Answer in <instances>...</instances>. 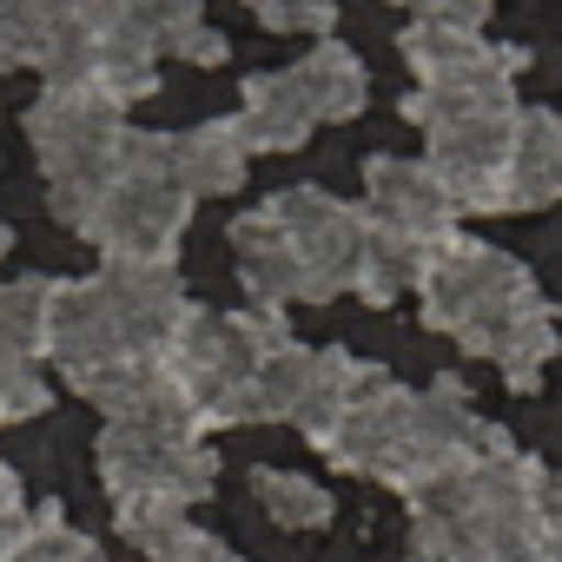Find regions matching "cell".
<instances>
[{"label": "cell", "mask_w": 562, "mask_h": 562, "mask_svg": "<svg viewBox=\"0 0 562 562\" xmlns=\"http://www.w3.org/2000/svg\"><path fill=\"white\" fill-rule=\"evenodd\" d=\"M192 299L172 265H100L93 278H60L54 299V351L47 364L113 411L133 384L159 378Z\"/></svg>", "instance_id": "obj_1"}, {"label": "cell", "mask_w": 562, "mask_h": 562, "mask_svg": "<svg viewBox=\"0 0 562 562\" xmlns=\"http://www.w3.org/2000/svg\"><path fill=\"white\" fill-rule=\"evenodd\" d=\"M417 299L424 325L457 338L470 358H490L516 397L542 384V364L555 358V305L536 292L522 258L457 232L430 251Z\"/></svg>", "instance_id": "obj_2"}, {"label": "cell", "mask_w": 562, "mask_h": 562, "mask_svg": "<svg viewBox=\"0 0 562 562\" xmlns=\"http://www.w3.org/2000/svg\"><path fill=\"white\" fill-rule=\"evenodd\" d=\"M27 139H34L41 172H47L54 218L67 232H87L93 205L106 199V186L126 166V139H133L126 113L93 87H47L27 106Z\"/></svg>", "instance_id": "obj_3"}, {"label": "cell", "mask_w": 562, "mask_h": 562, "mask_svg": "<svg viewBox=\"0 0 562 562\" xmlns=\"http://www.w3.org/2000/svg\"><path fill=\"white\" fill-rule=\"evenodd\" d=\"M292 345V318L285 312H205L192 305L179 338H172V384L186 391L199 430H232L245 424V397L265 371V358H278Z\"/></svg>", "instance_id": "obj_4"}, {"label": "cell", "mask_w": 562, "mask_h": 562, "mask_svg": "<svg viewBox=\"0 0 562 562\" xmlns=\"http://www.w3.org/2000/svg\"><path fill=\"white\" fill-rule=\"evenodd\" d=\"M192 225V199L172 172V133H146L133 126L126 139V166L106 186V199L87 218V245L106 265H172L179 238Z\"/></svg>", "instance_id": "obj_5"}, {"label": "cell", "mask_w": 562, "mask_h": 562, "mask_svg": "<svg viewBox=\"0 0 562 562\" xmlns=\"http://www.w3.org/2000/svg\"><path fill=\"white\" fill-rule=\"evenodd\" d=\"M271 225L292 238L299 251V271H305V305H331L358 285V265H364V245H371V218L364 205L325 192V186H285L265 199Z\"/></svg>", "instance_id": "obj_6"}, {"label": "cell", "mask_w": 562, "mask_h": 562, "mask_svg": "<svg viewBox=\"0 0 562 562\" xmlns=\"http://www.w3.org/2000/svg\"><path fill=\"white\" fill-rule=\"evenodd\" d=\"M100 483L113 503H172L192 509L218 490V457L205 437H146V430H100Z\"/></svg>", "instance_id": "obj_7"}, {"label": "cell", "mask_w": 562, "mask_h": 562, "mask_svg": "<svg viewBox=\"0 0 562 562\" xmlns=\"http://www.w3.org/2000/svg\"><path fill=\"white\" fill-rule=\"evenodd\" d=\"M358 364L364 358H351V351H305L299 338L278 351V358H265V371H258V384H251V397H245V424H299L312 443L338 424V411L351 404V384H358Z\"/></svg>", "instance_id": "obj_8"}, {"label": "cell", "mask_w": 562, "mask_h": 562, "mask_svg": "<svg viewBox=\"0 0 562 562\" xmlns=\"http://www.w3.org/2000/svg\"><path fill=\"white\" fill-rule=\"evenodd\" d=\"M364 218L391 238H411V245H443L457 238V205L443 199V186L430 179L424 159H404V153H371L364 159Z\"/></svg>", "instance_id": "obj_9"}, {"label": "cell", "mask_w": 562, "mask_h": 562, "mask_svg": "<svg viewBox=\"0 0 562 562\" xmlns=\"http://www.w3.org/2000/svg\"><path fill=\"white\" fill-rule=\"evenodd\" d=\"M232 258H238V285L258 299V312H285V305H305V271H299V251L292 238L271 225V212H238L232 218Z\"/></svg>", "instance_id": "obj_10"}, {"label": "cell", "mask_w": 562, "mask_h": 562, "mask_svg": "<svg viewBox=\"0 0 562 562\" xmlns=\"http://www.w3.org/2000/svg\"><path fill=\"white\" fill-rule=\"evenodd\" d=\"M555 199H562V113L555 106H516L503 212H542Z\"/></svg>", "instance_id": "obj_11"}, {"label": "cell", "mask_w": 562, "mask_h": 562, "mask_svg": "<svg viewBox=\"0 0 562 562\" xmlns=\"http://www.w3.org/2000/svg\"><path fill=\"white\" fill-rule=\"evenodd\" d=\"M285 80H292L299 106L312 113V126H345V120H358L364 100H371V74H364V60H358L345 41H318L305 60L285 67Z\"/></svg>", "instance_id": "obj_12"}, {"label": "cell", "mask_w": 562, "mask_h": 562, "mask_svg": "<svg viewBox=\"0 0 562 562\" xmlns=\"http://www.w3.org/2000/svg\"><path fill=\"white\" fill-rule=\"evenodd\" d=\"M172 172H179V186H186L192 205H199V199H225V192H238L245 172H251V153H245L232 113L172 133Z\"/></svg>", "instance_id": "obj_13"}, {"label": "cell", "mask_w": 562, "mask_h": 562, "mask_svg": "<svg viewBox=\"0 0 562 562\" xmlns=\"http://www.w3.org/2000/svg\"><path fill=\"white\" fill-rule=\"evenodd\" d=\"M232 126H238L245 153H299V146L312 139V113L299 106L285 67H278V74H251V80L238 87Z\"/></svg>", "instance_id": "obj_14"}, {"label": "cell", "mask_w": 562, "mask_h": 562, "mask_svg": "<svg viewBox=\"0 0 562 562\" xmlns=\"http://www.w3.org/2000/svg\"><path fill=\"white\" fill-rule=\"evenodd\" d=\"M60 278H8L0 285V364H47Z\"/></svg>", "instance_id": "obj_15"}, {"label": "cell", "mask_w": 562, "mask_h": 562, "mask_svg": "<svg viewBox=\"0 0 562 562\" xmlns=\"http://www.w3.org/2000/svg\"><path fill=\"white\" fill-rule=\"evenodd\" d=\"M424 265H430V245H411V238H391L371 225V245H364V265H358V299L364 305H397L404 292L424 285Z\"/></svg>", "instance_id": "obj_16"}, {"label": "cell", "mask_w": 562, "mask_h": 562, "mask_svg": "<svg viewBox=\"0 0 562 562\" xmlns=\"http://www.w3.org/2000/svg\"><path fill=\"white\" fill-rule=\"evenodd\" d=\"M251 503L278 522V529H325L331 522V490L318 476H299V470H251Z\"/></svg>", "instance_id": "obj_17"}, {"label": "cell", "mask_w": 562, "mask_h": 562, "mask_svg": "<svg viewBox=\"0 0 562 562\" xmlns=\"http://www.w3.org/2000/svg\"><path fill=\"white\" fill-rule=\"evenodd\" d=\"M146 27H153V54L166 60H192V67H225L232 60V41L186 0H166V8H146Z\"/></svg>", "instance_id": "obj_18"}, {"label": "cell", "mask_w": 562, "mask_h": 562, "mask_svg": "<svg viewBox=\"0 0 562 562\" xmlns=\"http://www.w3.org/2000/svg\"><path fill=\"white\" fill-rule=\"evenodd\" d=\"M8 562H106V555H100L93 536H80V529L67 522L60 503H41L34 522H27V536H21V549H14Z\"/></svg>", "instance_id": "obj_19"}, {"label": "cell", "mask_w": 562, "mask_h": 562, "mask_svg": "<svg viewBox=\"0 0 562 562\" xmlns=\"http://www.w3.org/2000/svg\"><path fill=\"white\" fill-rule=\"evenodd\" d=\"M120 536H126L139 555L166 562V555L192 536V522H186V509H172V503H120Z\"/></svg>", "instance_id": "obj_20"}, {"label": "cell", "mask_w": 562, "mask_h": 562, "mask_svg": "<svg viewBox=\"0 0 562 562\" xmlns=\"http://www.w3.org/2000/svg\"><path fill=\"white\" fill-rule=\"evenodd\" d=\"M54 404V384L41 378V364H0V424H27Z\"/></svg>", "instance_id": "obj_21"}, {"label": "cell", "mask_w": 562, "mask_h": 562, "mask_svg": "<svg viewBox=\"0 0 562 562\" xmlns=\"http://www.w3.org/2000/svg\"><path fill=\"white\" fill-rule=\"evenodd\" d=\"M34 27H41V8H21V0H0V74L34 67Z\"/></svg>", "instance_id": "obj_22"}, {"label": "cell", "mask_w": 562, "mask_h": 562, "mask_svg": "<svg viewBox=\"0 0 562 562\" xmlns=\"http://www.w3.org/2000/svg\"><path fill=\"white\" fill-rule=\"evenodd\" d=\"M251 21L265 27V34H318V41H331V27H338V8H278V0H258L251 8Z\"/></svg>", "instance_id": "obj_23"}, {"label": "cell", "mask_w": 562, "mask_h": 562, "mask_svg": "<svg viewBox=\"0 0 562 562\" xmlns=\"http://www.w3.org/2000/svg\"><path fill=\"white\" fill-rule=\"evenodd\" d=\"M27 522H34V509H27V490H21V476H14L8 463H0V562H8V555L21 549Z\"/></svg>", "instance_id": "obj_24"}, {"label": "cell", "mask_w": 562, "mask_h": 562, "mask_svg": "<svg viewBox=\"0 0 562 562\" xmlns=\"http://www.w3.org/2000/svg\"><path fill=\"white\" fill-rule=\"evenodd\" d=\"M166 562H238V555H232V549H225L218 536H205V529H192V536H186V542H179V549H172Z\"/></svg>", "instance_id": "obj_25"}, {"label": "cell", "mask_w": 562, "mask_h": 562, "mask_svg": "<svg viewBox=\"0 0 562 562\" xmlns=\"http://www.w3.org/2000/svg\"><path fill=\"white\" fill-rule=\"evenodd\" d=\"M542 529H555L562 536V470L549 476V490H542Z\"/></svg>", "instance_id": "obj_26"}, {"label": "cell", "mask_w": 562, "mask_h": 562, "mask_svg": "<svg viewBox=\"0 0 562 562\" xmlns=\"http://www.w3.org/2000/svg\"><path fill=\"white\" fill-rule=\"evenodd\" d=\"M14 251V225H0V258H8Z\"/></svg>", "instance_id": "obj_27"}]
</instances>
